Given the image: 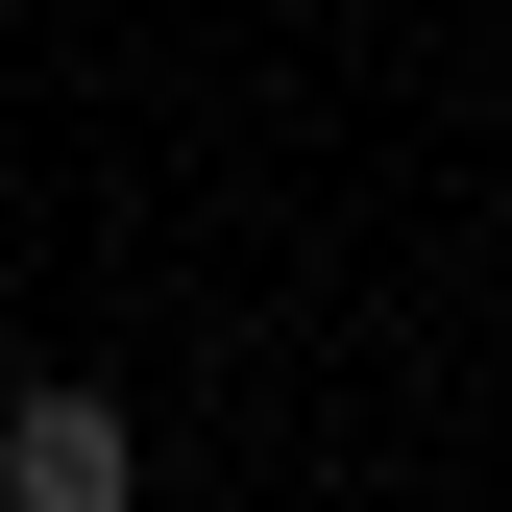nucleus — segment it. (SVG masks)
Here are the masks:
<instances>
[{"label":"nucleus","mask_w":512,"mask_h":512,"mask_svg":"<svg viewBox=\"0 0 512 512\" xmlns=\"http://www.w3.org/2000/svg\"><path fill=\"white\" fill-rule=\"evenodd\" d=\"M0 512H147V439H122L98 391H25L0 415Z\"/></svg>","instance_id":"obj_1"}]
</instances>
